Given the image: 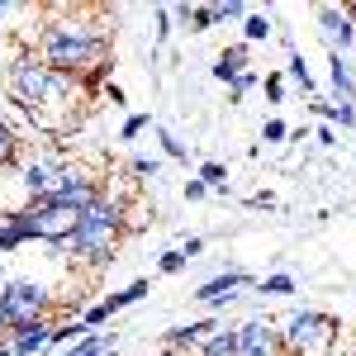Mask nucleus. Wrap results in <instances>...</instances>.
Segmentation results:
<instances>
[{"instance_id":"2","label":"nucleus","mask_w":356,"mask_h":356,"mask_svg":"<svg viewBox=\"0 0 356 356\" xmlns=\"http://www.w3.org/2000/svg\"><path fill=\"white\" fill-rule=\"evenodd\" d=\"M129 195H114L105 191L90 209L76 214V228H72V238H67V261L72 266H86V271H105L110 261H119L114 252L124 243V228H129Z\"/></svg>"},{"instance_id":"26","label":"nucleus","mask_w":356,"mask_h":356,"mask_svg":"<svg viewBox=\"0 0 356 356\" xmlns=\"http://www.w3.org/2000/svg\"><path fill=\"white\" fill-rule=\"evenodd\" d=\"M186 29H191V33H209V29H219V10H214V5H191Z\"/></svg>"},{"instance_id":"37","label":"nucleus","mask_w":356,"mask_h":356,"mask_svg":"<svg viewBox=\"0 0 356 356\" xmlns=\"http://www.w3.org/2000/svg\"><path fill=\"white\" fill-rule=\"evenodd\" d=\"M204 247H209V243H204V238H195V233H191V238H181V252H186V261L204 257Z\"/></svg>"},{"instance_id":"11","label":"nucleus","mask_w":356,"mask_h":356,"mask_svg":"<svg viewBox=\"0 0 356 356\" xmlns=\"http://www.w3.org/2000/svg\"><path fill=\"white\" fill-rule=\"evenodd\" d=\"M29 209H33V223H38V243L67 247L72 228H76V214L72 209H53V204H29Z\"/></svg>"},{"instance_id":"27","label":"nucleus","mask_w":356,"mask_h":356,"mask_svg":"<svg viewBox=\"0 0 356 356\" xmlns=\"http://www.w3.org/2000/svg\"><path fill=\"white\" fill-rule=\"evenodd\" d=\"M147 129H152V114H129V119L119 124V143H138Z\"/></svg>"},{"instance_id":"21","label":"nucleus","mask_w":356,"mask_h":356,"mask_svg":"<svg viewBox=\"0 0 356 356\" xmlns=\"http://www.w3.org/2000/svg\"><path fill=\"white\" fill-rule=\"evenodd\" d=\"M195 176L209 186V195H233V186H228V166L214 162V157H204V162L195 166Z\"/></svg>"},{"instance_id":"3","label":"nucleus","mask_w":356,"mask_h":356,"mask_svg":"<svg viewBox=\"0 0 356 356\" xmlns=\"http://www.w3.org/2000/svg\"><path fill=\"white\" fill-rule=\"evenodd\" d=\"M275 332H280L285 356H332L337 337H342L337 318L323 314V309H290V314L275 323Z\"/></svg>"},{"instance_id":"31","label":"nucleus","mask_w":356,"mask_h":356,"mask_svg":"<svg viewBox=\"0 0 356 356\" xmlns=\"http://www.w3.org/2000/svg\"><path fill=\"white\" fill-rule=\"evenodd\" d=\"M129 176H138V181H157V176H162V157H134V162H129Z\"/></svg>"},{"instance_id":"16","label":"nucleus","mask_w":356,"mask_h":356,"mask_svg":"<svg viewBox=\"0 0 356 356\" xmlns=\"http://www.w3.org/2000/svg\"><path fill=\"white\" fill-rule=\"evenodd\" d=\"M152 138H157V147H162L166 162H191V147H186V138L176 134V129H166L162 119H152Z\"/></svg>"},{"instance_id":"19","label":"nucleus","mask_w":356,"mask_h":356,"mask_svg":"<svg viewBox=\"0 0 356 356\" xmlns=\"http://www.w3.org/2000/svg\"><path fill=\"white\" fill-rule=\"evenodd\" d=\"M285 81H290V86H300L309 100L318 95V81H314V72H309V62H304L300 48H295V53H290V62H285Z\"/></svg>"},{"instance_id":"7","label":"nucleus","mask_w":356,"mask_h":356,"mask_svg":"<svg viewBox=\"0 0 356 356\" xmlns=\"http://www.w3.org/2000/svg\"><path fill=\"white\" fill-rule=\"evenodd\" d=\"M252 285H257V275L243 271V266H233V271H219V275H209V280H200L191 290V300L200 304L204 314H219V309L243 300V290H252Z\"/></svg>"},{"instance_id":"39","label":"nucleus","mask_w":356,"mask_h":356,"mask_svg":"<svg viewBox=\"0 0 356 356\" xmlns=\"http://www.w3.org/2000/svg\"><path fill=\"white\" fill-rule=\"evenodd\" d=\"M314 143H318V147H337V129L318 124V129H314Z\"/></svg>"},{"instance_id":"22","label":"nucleus","mask_w":356,"mask_h":356,"mask_svg":"<svg viewBox=\"0 0 356 356\" xmlns=\"http://www.w3.org/2000/svg\"><path fill=\"white\" fill-rule=\"evenodd\" d=\"M19 143H24V138H19V129H15V119L0 114V171L19 162Z\"/></svg>"},{"instance_id":"33","label":"nucleus","mask_w":356,"mask_h":356,"mask_svg":"<svg viewBox=\"0 0 356 356\" xmlns=\"http://www.w3.org/2000/svg\"><path fill=\"white\" fill-rule=\"evenodd\" d=\"M81 323H86L90 332H100L105 323H110V314H105V304H86V309H81Z\"/></svg>"},{"instance_id":"47","label":"nucleus","mask_w":356,"mask_h":356,"mask_svg":"<svg viewBox=\"0 0 356 356\" xmlns=\"http://www.w3.org/2000/svg\"><path fill=\"white\" fill-rule=\"evenodd\" d=\"M0 228H5V209H0Z\"/></svg>"},{"instance_id":"36","label":"nucleus","mask_w":356,"mask_h":356,"mask_svg":"<svg viewBox=\"0 0 356 356\" xmlns=\"http://www.w3.org/2000/svg\"><path fill=\"white\" fill-rule=\"evenodd\" d=\"M181 195H186V200H191V204H200V200H209V186H204V181H200V176H191V181H186V186H181Z\"/></svg>"},{"instance_id":"15","label":"nucleus","mask_w":356,"mask_h":356,"mask_svg":"<svg viewBox=\"0 0 356 356\" xmlns=\"http://www.w3.org/2000/svg\"><path fill=\"white\" fill-rule=\"evenodd\" d=\"M309 110L318 114L328 129H356V105H337V100H323V95H314V100H309Z\"/></svg>"},{"instance_id":"29","label":"nucleus","mask_w":356,"mask_h":356,"mask_svg":"<svg viewBox=\"0 0 356 356\" xmlns=\"http://www.w3.org/2000/svg\"><path fill=\"white\" fill-rule=\"evenodd\" d=\"M110 72H114V57H110V62H100V67H90L81 81H76V86H81V95H95V90H100V81H110Z\"/></svg>"},{"instance_id":"6","label":"nucleus","mask_w":356,"mask_h":356,"mask_svg":"<svg viewBox=\"0 0 356 356\" xmlns=\"http://www.w3.org/2000/svg\"><path fill=\"white\" fill-rule=\"evenodd\" d=\"M67 162H72V157H67L62 147H43V152L33 147V152H24V162H19V191H24V204L48 200Z\"/></svg>"},{"instance_id":"25","label":"nucleus","mask_w":356,"mask_h":356,"mask_svg":"<svg viewBox=\"0 0 356 356\" xmlns=\"http://www.w3.org/2000/svg\"><path fill=\"white\" fill-rule=\"evenodd\" d=\"M266 38H275L271 15H257V10H247V19H243V43L252 48V43H266Z\"/></svg>"},{"instance_id":"20","label":"nucleus","mask_w":356,"mask_h":356,"mask_svg":"<svg viewBox=\"0 0 356 356\" xmlns=\"http://www.w3.org/2000/svg\"><path fill=\"white\" fill-rule=\"evenodd\" d=\"M171 33H176V19H171V5H157V10H152V62L162 57V48L171 43Z\"/></svg>"},{"instance_id":"18","label":"nucleus","mask_w":356,"mask_h":356,"mask_svg":"<svg viewBox=\"0 0 356 356\" xmlns=\"http://www.w3.org/2000/svg\"><path fill=\"white\" fill-rule=\"evenodd\" d=\"M195 356H238V328L233 323H219V328L209 332V342H200Z\"/></svg>"},{"instance_id":"10","label":"nucleus","mask_w":356,"mask_h":356,"mask_svg":"<svg viewBox=\"0 0 356 356\" xmlns=\"http://www.w3.org/2000/svg\"><path fill=\"white\" fill-rule=\"evenodd\" d=\"M219 323H223L219 314H204V318H195V323H176V328L162 332V347H166V352H176V356H195V352H200V342H209V332L219 328Z\"/></svg>"},{"instance_id":"34","label":"nucleus","mask_w":356,"mask_h":356,"mask_svg":"<svg viewBox=\"0 0 356 356\" xmlns=\"http://www.w3.org/2000/svg\"><path fill=\"white\" fill-rule=\"evenodd\" d=\"M261 86H266V100H271V105H285V86H290V81H285V72H271Z\"/></svg>"},{"instance_id":"4","label":"nucleus","mask_w":356,"mask_h":356,"mask_svg":"<svg viewBox=\"0 0 356 356\" xmlns=\"http://www.w3.org/2000/svg\"><path fill=\"white\" fill-rule=\"evenodd\" d=\"M0 309H5V323L19 328V323H33V318H53L57 300L48 290V280L38 275H10L0 285Z\"/></svg>"},{"instance_id":"17","label":"nucleus","mask_w":356,"mask_h":356,"mask_svg":"<svg viewBox=\"0 0 356 356\" xmlns=\"http://www.w3.org/2000/svg\"><path fill=\"white\" fill-rule=\"evenodd\" d=\"M147 290H152V280H147V275H138V280H129V285H124V290H114V295H105V314H119V309H129V304H138L143 300V295H147Z\"/></svg>"},{"instance_id":"35","label":"nucleus","mask_w":356,"mask_h":356,"mask_svg":"<svg viewBox=\"0 0 356 356\" xmlns=\"http://www.w3.org/2000/svg\"><path fill=\"white\" fill-rule=\"evenodd\" d=\"M285 138H290V124L285 119H266L261 124V143H285Z\"/></svg>"},{"instance_id":"13","label":"nucleus","mask_w":356,"mask_h":356,"mask_svg":"<svg viewBox=\"0 0 356 356\" xmlns=\"http://www.w3.org/2000/svg\"><path fill=\"white\" fill-rule=\"evenodd\" d=\"M328 86H332V100L337 105H356V62L352 57L328 53Z\"/></svg>"},{"instance_id":"42","label":"nucleus","mask_w":356,"mask_h":356,"mask_svg":"<svg viewBox=\"0 0 356 356\" xmlns=\"http://www.w3.org/2000/svg\"><path fill=\"white\" fill-rule=\"evenodd\" d=\"M0 347H10V323H5V309H0Z\"/></svg>"},{"instance_id":"38","label":"nucleus","mask_w":356,"mask_h":356,"mask_svg":"<svg viewBox=\"0 0 356 356\" xmlns=\"http://www.w3.org/2000/svg\"><path fill=\"white\" fill-rule=\"evenodd\" d=\"M105 105H114V110H124V105H129V90H124V86H105Z\"/></svg>"},{"instance_id":"28","label":"nucleus","mask_w":356,"mask_h":356,"mask_svg":"<svg viewBox=\"0 0 356 356\" xmlns=\"http://www.w3.org/2000/svg\"><path fill=\"white\" fill-rule=\"evenodd\" d=\"M252 86H261V76H257V72L247 67L243 76H233V81H228V105H243V100H247V90H252Z\"/></svg>"},{"instance_id":"24","label":"nucleus","mask_w":356,"mask_h":356,"mask_svg":"<svg viewBox=\"0 0 356 356\" xmlns=\"http://www.w3.org/2000/svg\"><path fill=\"white\" fill-rule=\"evenodd\" d=\"M257 295H266V300H280V295H295L300 285H295V275L285 271H271V275H257V285H252Z\"/></svg>"},{"instance_id":"23","label":"nucleus","mask_w":356,"mask_h":356,"mask_svg":"<svg viewBox=\"0 0 356 356\" xmlns=\"http://www.w3.org/2000/svg\"><path fill=\"white\" fill-rule=\"evenodd\" d=\"M5 228H10V233H15V238H19V243H38V223H33V209H10V214H5Z\"/></svg>"},{"instance_id":"9","label":"nucleus","mask_w":356,"mask_h":356,"mask_svg":"<svg viewBox=\"0 0 356 356\" xmlns=\"http://www.w3.org/2000/svg\"><path fill=\"white\" fill-rule=\"evenodd\" d=\"M233 328H238V356H285L280 332H275V323L266 314H252V318L233 323Z\"/></svg>"},{"instance_id":"8","label":"nucleus","mask_w":356,"mask_h":356,"mask_svg":"<svg viewBox=\"0 0 356 356\" xmlns=\"http://www.w3.org/2000/svg\"><path fill=\"white\" fill-rule=\"evenodd\" d=\"M314 24H318V38L328 43V53L352 57V43H356V5H318V10H314Z\"/></svg>"},{"instance_id":"14","label":"nucleus","mask_w":356,"mask_h":356,"mask_svg":"<svg viewBox=\"0 0 356 356\" xmlns=\"http://www.w3.org/2000/svg\"><path fill=\"white\" fill-rule=\"evenodd\" d=\"M247 67H252V48H247V43H228V48L214 57V67H209V72H214V81L228 86L233 76H243Z\"/></svg>"},{"instance_id":"1","label":"nucleus","mask_w":356,"mask_h":356,"mask_svg":"<svg viewBox=\"0 0 356 356\" xmlns=\"http://www.w3.org/2000/svg\"><path fill=\"white\" fill-rule=\"evenodd\" d=\"M38 62L67 76V81H81L90 67L110 62L114 57V33L105 19H95V10H76V5H53L38 24V38L29 43Z\"/></svg>"},{"instance_id":"40","label":"nucleus","mask_w":356,"mask_h":356,"mask_svg":"<svg viewBox=\"0 0 356 356\" xmlns=\"http://www.w3.org/2000/svg\"><path fill=\"white\" fill-rule=\"evenodd\" d=\"M247 204H252V209H275V195L271 191H257V195H247Z\"/></svg>"},{"instance_id":"30","label":"nucleus","mask_w":356,"mask_h":356,"mask_svg":"<svg viewBox=\"0 0 356 356\" xmlns=\"http://www.w3.org/2000/svg\"><path fill=\"white\" fill-rule=\"evenodd\" d=\"M186 266H191V261H186V252H181V247H166L162 257H157V271H162V275H181Z\"/></svg>"},{"instance_id":"45","label":"nucleus","mask_w":356,"mask_h":356,"mask_svg":"<svg viewBox=\"0 0 356 356\" xmlns=\"http://www.w3.org/2000/svg\"><path fill=\"white\" fill-rule=\"evenodd\" d=\"M152 356H176V352H166V347H157V352H152Z\"/></svg>"},{"instance_id":"32","label":"nucleus","mask_w":356,"mask_h":356,"mask_svg":"<svg viewBox=\"0 0 356 356\" xmlns=\"http://www.w3.org/2000/svg\"><path fill=\"white\" fill-rule=\"evenodd\" d=\"M219 24H243L247 19V0H219Z\"/></svg>"},{"instance_id":"12","label":"nucleus","mask_w":356,"mask_h":356,"mask_svg":"<svg viewBox=\"0 0 356 356\" xmlns=\"http://www.w3.org/2000/svg\"><path fill=\"white\" fill-rule=\"evenodd\" d=\"M53 323H57V318H33V323L10 328V352H15V356H38V352H48V342H53Z\"/></svg>"},{"instance_id":"46","label":"nucleus","mask_w":356,"mask_h":356,"mask_svg":"<svg viewBox=\"0 0 356 356\" xmlns=\"http://www.w3.org/2000/svg\"><path fill=\"white\" fill-rule=\"evenodd\" d=\"M0 356H15V352H10V347H0Z\"/></svg>"},{"instance_id":"5","label":"nucleus","mask_w":356,"mask_h":356,"mask_svg":"<svg viewBox=\"0 0 356 356\" xmlns=\"http://www.w3.org/2000/svg\"><path fill=\"white\" fill-rule=\"evenodd\" d=\"M105 195V176L95 171V166L86 162H67L62 166V176H57V186L48 200H38V204H53V209H72V214H81L90 209L95 200Z\"/></svg>"},{"instance_id":"41","label":"nucleus","mask_w":356,"mask_h":356,"mask_svg":"<svg viewBox=\"0 0 356 356\" xmlns=\"http://www.w3.org/2000/svg\"><path fill=\"white\" fill-rule=\"evenodd\" d=\"M10 57H15L10 48H0V86H5V72H10Z\"/></svg>"},{"instance_id":"44","label":"nucleus","mask_w":356,"mask_h":356,"mask_svg":"<svg viewBox=\"0 0 356 356\" xmlns=\"http://www.w3.org/2000/svg\"><path fill=\"white\" fill-rule=\"evenodd\" d=\"M5 280H10V275H5V257H0V285H5Z\"/></svg>"},{"instance_id":"43","label":"nucleus","mask_w":356,"mask_h":356,"mask_svg":"<svg viewBox=\"0 0 356 356\" xmlns=\"http://www.w3.org/2000/svg\"><path fill=\"white\" fill-rule=\"evenodd\" d=\"M5 15H10V5H5V0H0V24H5Z\"/></svg>"}]
</instances>
